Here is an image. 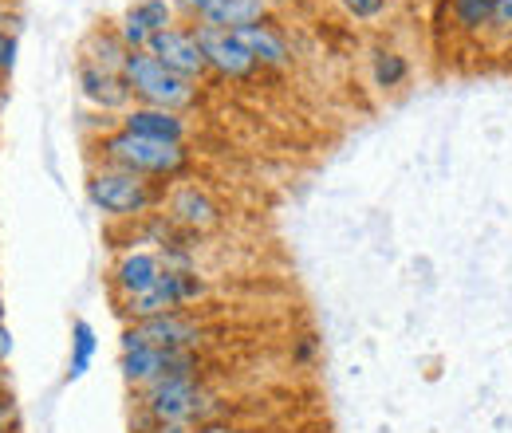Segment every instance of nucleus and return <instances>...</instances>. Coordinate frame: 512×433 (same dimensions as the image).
<instances>
[{
	"instance_id": "obj_16",
	"label": "nucleus",
	"mask_w": 512,
	"mask_h": 433,
	"mask_svg": "<svg viewBox=\"0 0 512 433\" xmlns=\"http://www.w3.org/2000/svg\"><path fill=\"white\" fill-rule=\"evenodd\" d=\"M95 351H99L95 327L87 319H75V327H71V371H67V378H83L87 367H91V359H95Z\"/></svg>"
},
{
	"instance_id": "obj_20",
	"label": "nucleus",
	"mask_w": 512,
	"mask_h": 433,
	"mask_svg": "<svg viewBox=\"0 0 512 433\" xmlns=\"http://www.w3.org/2000/svg\"><path fill=\"white\" fill-rule=\"evenodd\" d=\"M170 4H174V12L190 16L193 24H213L217 12L225 8V0H170Z\"/></svg>"
},
{
	"instance_id": "obj_7",
	"label": "nucleus",
	"mask_w": 512,
	"mask_h": 433,
	"mask_svg": "<svg viewBox=\"0 0 512 433\" xmlns=\"http://www.w3.org/2000/svg\"><path fill=\"white\" fill-rule=\"evenodd\" d=\"M162 209L190 237H205V233L221 229V221H225V213L213 201V193L205 186H197V182H178L174 189H166V205Z\"/></svg>"
},
{
	"instance_id": "obj_9",
	"label": "nucleus",
	"mask_w": 512,
	"mask_h": 433,
	"mask_svg": "<svg viewBox=\"0 0 512 433\" xmlns=\"http://www.w3.org/2000/svg\"><path fill=\"white\" fill-rule=\"evenodd\" d=\"M75 79H79V91H83V99L91 103V107H99V111H130L134 107V95H130L127 79L119 75V71H103V67H95V63L79 60L75 67Z\"/></svg>"
},
{
	"instance_id": "obj_12",
	"label": "nucleus",
	"mask_w": 512,
	"mask_h": 433,
	"mask_svg": "<svg viewBox=\"0 0 512 433\" xmlns=\"http://www.w3.org/2000/svg\"><path fill=\"white\" fill-rule=\"evenodd\" d=\"M119 130L150 138V142H186V134H190V126H186L182 115L158 111V107H142V103H134L130 111L119 115Z\"/></svg>"
},
{
	"instance_id": "obj_25",
	"label": "nucleus",
	"mask_w": 512,
	"mask_h": 433,
	"mask_svg": "<svg viewBox=\"0 0 512 433\" xmlns=\"http://www.w3.org/2000/svg\"><path fill=\"white\" fill-rule=\"evenodd\" d=\"M312 351H316V343H312V335H304V343L296 347V359L304 363V359H312Z\"/></svg>"
},
{
	"instance_id": "obj_27",
	"label": "nucleus",
	"mask_w": 512,
	"mask_h": 433,
	"mask_svg": "<svg viewBox=\"0 0 512 433\" xmlns=\"http://www.w3.org/2000/svg\"><path fill=\"white\" fill-rule=\"evenodd\" d=\"M260 4H264V8L272 12V8H280V4H288V0H260Z\"/></svg>"
},
{
	"instance_id": "obj_23",
	"label": "nucleus",
	"mask_w": 512,
	"mask_h": 433,
	"mask_svg": "<svg viewBox=\"0 0 512 433\" xmlns=\"http://www.w3.org/2000/svg\"><path fill=\"white\" fill-rule=\"evenodd\" d=\"M12 63H16V36H8V32L0 28V75L12 71Z\"/></svg>"
},
{
	"instance_id": "obj_10",
	"label": "nucleus",
	"mask_w": 512,
	"mask_h": 433,
	"mask_svg": "<svg viewBox=\"0 0 512 433\" xmlns=\"http://www.w3.org/2000/svg\"><path fill=\"white\" fill-rule=\"evenodd\" d=\"M237 40L245 44V52L256 60L260 71H284L292 67V48H288V36L284 28L268 16V20H256V24H245L237 28Z\"/></svg>"
},
{
	"instance_id": "obj_6",
	"label": "nucleus",
	"mask_w": 512,
	"mask_h": 433,
	"mask_svg": "<svg viewBox=\"0 0 512 433\" xmlns=\"http://www.w3.org/2000/svg\"><path fill=\"white\" fill-rule=\"evenodd\" d=\"M201 52H205V63L217 79H229V83H249L256 71V60L245 52V44L237 40V32L229 28H213V24H190Z\"/></svg>"
},
{
	"instance_id": "obj_22",
	"label": "nucleus",
	"mask_w": 512,
	"mask_h": 433,
	"mask_svg": "<svg viewBox=\"0 0 512 433\" xmlns=\"http://www.w3.org/2000/svg\"><path fill=\"white\" fill-rule=\"evenodd\" d=\"M489 40H497V44H509L512 40V0H493V28H489Z\"/></svg>"
},
{
	"instance_id": "obj_26",
	"label": "nucleus",
	"mask_w": 512,
	"mask_h": 433,
	"mask_svg": "<svg viewBox=\"0 0 512 433\" xmlns=\"http://www.w3.org/2000/svg\"><path fill=\"white\" fill-rule=\"evenodd\" d=\"M178 433H221L217 426H197V430H178Z\"/></svg>"
},
{
	"instance_id": "obj_24",
	"label": "nucleus",
	"mask_w": 512,
	"mask_h": 433,
	"mask_svg": "<svg viewBox=\"0 0 512 433\" xmlns=\"http://www.w3.org/2000/svg\"><path fill=\"white\" fill-rule=\"evenodd\" d=\"M8 355H12V335H8V327L0 323V367L8 363Z\"/></svg>"
},
{
	"instance_id": "obj_15",
	"label": "nucleus",
	"mask_w": 512,
	"mask_h": 433,
	"mask_svg": "<svg viewBox=\"0 0 512 433\" xmlns=\"http://www.w3.org/2000/svg\"><path fill=\"white\" fill-rule=\"evenodd\" d=\"M371 79L383 91H398L410 79V60L402 52H394V48H375L371 52Z\"/></svg>"
},
{
	"instance_id": "obj_29",
	"label": "nucleus",
	"mask_w": 512,
	"mask_h": 433,
	"mask_svg": "<svg viewBox=\"0 0 512 433\" xmlns=\"http://www.w3.org/2000/svg\"><path fill=\"white\" fill-rule=\"evenodd\" d=\"M0 315H4V308H0Z\"/></svg>"
},
{
	"instance_id": "obj_30",
	"label": "nucleus",
	"mask_w": 512,
	"mask_h": 433,
	"mask_svg": "<svg viewBox=\"0 0 512 433\" xmlns=\"http://www.w3.org/2000/svg\"><path fill=\"white\" fill-rule=\"evenodd\" d=\"M0 433H8V430H0Z\"/></svg>"
},
{
	"instance_id": "obj_18",
	"label": "nucleus",
	"mask_w": 512,
	"mask_h": 433,
	"mask_svg": "<svg viewBox=\"0 0 512 433\" xmlns=\"http://www.w3.org/2000/svg\"><path fill=\"white\" fill-rule=\"evenodd\" d=\"M134 8V16L158 36V32H166V28H174V4L170 0H138V4H130Z\"/></svg>"
},
{
	"instance_id": "obj_2",
	"label": "nucleus",
	"mask_w": 512,
	"mask_h": 433,
	"mask_svg": "<svg viewBox=\"0 0 512 433\" xmlns=\"http://www.w3.org/2000/svg\"><path fill=\"white\" fill-rule=\"evenodd\" d=\"M87 201L115 221H142L150 217L158 205H166V186L150 182L142 174H130L119 166H91L87 174Z\"/></svg>"
},
{
	"instance_id": "obj_17",
	"label": "nucleus",
	"mask_w": 512,
	"mask_h": 433,
	"mask_svg": "<svg viewBox=\"0 0 512 433\" xmlns=\"http://www.w3.org/2000/svg\"><path fill=\"white\" fill-rule=\"evenodd\" d=\"M256 20H268V8H264L260 0H225V8L217 12L213 28H229V32H237V28L256 24Z\"/></svg>"
},
{
	"instance_id": "obj_19",
	"label": "nucleus",
	"mask_w": 512,
	"mask_h": 433,
	"mask_svg": "<svg viewBox=\"0 0 512 433\" xmlns=\"http://www.w3.org/2000/svg\"><path fill=\"white\" fill-rule=\"evenodd\" d=\"M115 32L123 36V44H127L130 52H146V48H150V40H154V32L134 16V8H127V12L115 20Z\"/></svg>"
},
{
	"instance_id": "obj_3",
	"label": "nucleus",
	"mask_w": 512,
	"mask_h": 433,
	"mask_svg": "<svg viewBox=\"0 0 512 433\" xmlns=\"http://www.w3.org/2000/svg\"><path fill=\"white\" fill-rule=\"evenodd\" d=\"M123 79H127L134 103H142V107H158V111L182 115V111L197 107V99H201L193 79H182L178 71L158 63L150 52H130L127 63H123Z\"/></svg>"
},
{
	"instance_id": "obj_5",
	"label": "nucleus",
	"mask_w": 512,
	"mask_h": 433,
	"mask_svg": "<svg viewBox=\"0 0 512 433\" xmlns=\"http://www.w3.org/2000/svg\"><path fill=\"white\" fill-rule=\"evenodd\" d=\"M201 343V323L186 311H170L146 323H127L123 327V351L134 347H158V351H197Z\"/></svg>"
},
{
	"instance_id": "obj_1",
	"label": "nucleus",
	"mask_w": 512,
	"mask_h": 433,
	"mask_svg": "<svg viewBox=\"0 0 512 433\" xmlns=\"http://www.w3.org/2000/svg\"><path fill=\"white\" fill-rule=\"evenodd\" d=\"M95 150L103 158V166H119L130 174H142L150 182H178L186 178L193 166V154L186 142H150V138H138L127 130H107L95 138Z\"/></svg>"
},
{
	"instance_id": "obj_28",
	"label": "nucleus",
	"mask_w": 512,
	"mask_h": 433,
	"mask_svg": "<svg viewBox=\"0 0 512 433\" xmlns=\"http://www.w3.org/2000/svg\"><path fill=\"white\" fill-rule=\"evenodd\" d=\"M0 390H4V371H0Z\"/></svg>"
},
{
	"instance_id": "obj_8",
	"label": "nucleus",
	"mask_w": 512,
	"mask_h": 433,
	"mask_svg": "<svg viewBox=\"0 0 512 433\" xmlns=\"http://www.w3.org/2000/svg\"><path fill=\"white\" fill-rule=\"evenodd\" d=\"M150 56L158 63H166L170 71H178L182 79H193V83H201L205 75H209V63H205V52H201V44H197V36H193V28H166V32H158L154 40H150V48H146Z\"/></svg>"
},
{
	"instance_id": "obj_13",
	"label": "nucleus",
	"mask_w": 512,
	"mask_h": 433,
	"mask_svg": "<svg viewBox=\"0 0 512 433\" xmlns=\"http://www.w3.org/2000/svg\"><path fill=\"white\" fill-rule=\"evenodd\" d=\"M449 28L465 40H489L493 28V0H446Z\"/></svg>"
},
{
	"instance_id": "obj_4",
	"label": "nucleus",
	"mask_w": 512,
	"mask_h": 433,
	"mask_svg": "<svg viewBox=\"0 0 512 433\" xmlns=\"http://www.w3.org/2000/svg\"><path fill=\"white\" fill-rule=\"evenodd\" d=\"M209 284L197 276V268H166L146 292L119 300V311L127 323H146V319H158V315H170V311H186L190 304L205 300Z\"/></svg>"
},
{
	"instance_id": "obj_21",
	"label": "nucleus",
	"mask_w": 512,
	"mask_h": 433,
	"mask_svg": "<svg viewBox=\"0 0 512 433\" xmlns=\"http://www.w3.org/2000/svg\"><path fill=\"white\" fill-rule=\"evenodd\" d=\"M339 4H343V12L351 20H363V24L383 20L386 12H390V0H339Z\"/></svg>"
},
{
	"instance_id": "obj_11",
	"label": "nucleus",
	"mask_w": 512,
	"mask_h": 433,
	"mask_svg": "<svg viewBox=\"0 0 512 433\" xmlns=\"http://www.w3.org/2000/svg\"><path fill=\"white\" fill-rule=\"evenodd\" d=\"M162 272H166L162 252L130 248V252H123V256L115 260V268H111V288H115V296H119V300H127V296L146 292Z\"/></svg>"
},
{
	"instance_id": "obj_14",
	"label": "nucleus",
	"mask_w": 512,
	"mask_h": 433,
	"mask_svg": "<svg viewBox=\"0 0 512 433\" xmlns=\"http://www.w3.org/2000/svg\"><path fill=\"white\" fill-rule=\"evenodd\" d=\"M130 48L123 44V36L115 32V24L111 28H95L87 40H83V52H79V60L95 63V67H103V71H119L123 75V63H127Z\"/></svg>"
}]
</instances>
